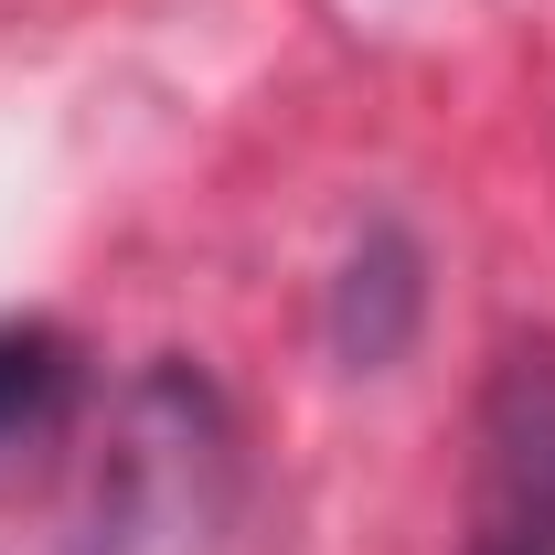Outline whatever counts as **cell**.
<instances>
[{
    "instance_id": "cell-3",
    "label": "cell",
    "mask_w": 555,
    "mask_h": 555,
    "mask_svg": "<svg viewBox=\"0 0 555 555\" xmlns=\"http://www.w3.org/2000/svg\"><path fill=\"white\" fill-rule=\"evenodd\" d=\"M54 396H65V352L43 343V332H0V438L43 427Z\"/></svg>"
},
{
    "instance_id": "cell-1",
    "label": "cell",
    "mask_w": 555,
    "mask_h": 555,
    "mask_svg": "<svg viewBox=\"0 0 555 555\" xmlns=\"http://www.w3.org/2000/svg\"><path fill=\"white\" fill-rule=\"evenodd\" d=\"M481 513L502 555H555V343H513L481 396Z\"/></svg>"
},
{
    "instance_id": "cell-2",
    "label": "cell",
    "mask_w": 555,
    "mask_h": 555,
    "mask_svg": "<svg viewBox=\"0 0 555 555\" xmlns=\"http://www.w3.org/2000/svg\"><path fill=\"white\" fill-rule=\"evenodd\" d=\"M406 321H416V257H406V235H374V246L352 257V278H343L332 332H343L352 363H385V352L406 343Z\"/></svg>"
}]
</instances>
